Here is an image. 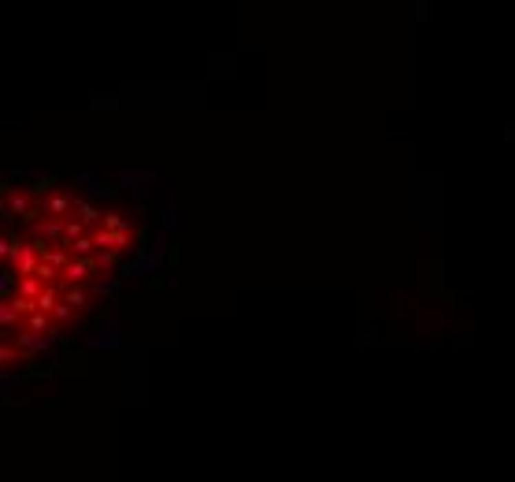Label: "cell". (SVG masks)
<instances>
[{"mask_svg": "<svg viewBox=\"0 0 515 482\" xmlns=\"http://www.w3.org/2000/svg\"><path fill=\"white\" fill-rule=\"evenodd\" d=\"M45 212L52 215V219H71L67 212H74V201H71V197H63V193H56V197H48Z\"/></svg>", "mask_w": 515, "mask_h": 482, "instance_id": "277c9868", "label": "cell"}, {"mask_svg": "<svg viewBox=\"0 0 515 482\" xmlns=\"http://www.w3.org/2000/svg\"><path fill=\"white\" fill-rule=\"evenodd\" d=\"M74 212H78V219H82L85 226L101 219V215H97V208H93V204H89V201H74Z\"/></svg>", "mask_w": 515, "mask_h": 482, "instance_id": "8992f818", "label": "cell"}, {"mask_svg": "<svg viewBox=\"0 0 515 482\" xmlns=\"http://www.w3.org/2000/svg\"><path fill=\"white\" fill-rule=\"evenodd\" d=\"M48 286L41 279H37V274H30V279H19V297H30V301H37L45 293Z\"/></svg>", "mask_w": 515, "mask_h": 482, "instance_id": "5b68a950", "label": "cell"}, {"mask_svg": "<svg viewBox=\"0 0 515 482\" xmlns=\"http://www.w3.org/2000/svg\"><path fill=\"white\" fill-rule=\"evenodd\" d=\"M89 274H93V260H78V257H74V260L63 268V286H82Z\"/></svg>", "mask_w": 515, "mask_h": 482, "instance_id": "3957f363", "label": "cell"}, {"mask_svg": "<svg viewBox=\"0 0 515 482\" xmlns=\"http://www.w3.org/2000/svg\"><path fill=\"white\" fill-rule=\"evenodd\" d=\"M104 230H115V234H126V219H123V215H104Z\"/></svg>", "mask_w": 515, "mask_h": 482, "instance_id": "52a82bcc", "label": "cell"}, {"mask_svg": "<svg viewBox=\"0 0 515 482\" xmlns=\"http://www.w3.org/2000/svg\"><path fill=\"white\" fill-rule=\"evenodd\" d=\"M67 319H74V312L67 308L63 301H59V304H56V312H52V323H67Z\"/></svg>", "mask_w": 515, "mask_h": 482, "instance_id": "ba28073f", "label": "cell"}, {"mask_svg": "<svg viewBox=\"0 0 515 482\" xmlns=\"http://www.w3.org/2000/svg\"><path fill=\"white\" fill-rule=\"evenodd\" d=\"M59 301H63L67 308L74 312V316H82V312L89 308V293H85V286H59Z\"/></svg>", "mask_w": 515, "mask_h": 482, "instance_id": "7a4b0ae2", "label": "cell"}, {"mask_svg": "<svg viewBox=\"0 0 515 482\" xmlns=\"http://www.w3.org/2000/svg\"><path fill=\"white\" fill-rule=\"evenodd\" d=\"M12 263H15V274H19V279H30V274H37V268H41V252H37V245L30 241V245H23V249H19V257H15Z\"/></svg>", "mask_w": 515, "mask_h": 482, "instance_id": "6da1fadb", "label": "cell"}]
</instances>
